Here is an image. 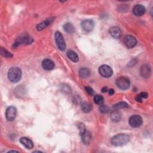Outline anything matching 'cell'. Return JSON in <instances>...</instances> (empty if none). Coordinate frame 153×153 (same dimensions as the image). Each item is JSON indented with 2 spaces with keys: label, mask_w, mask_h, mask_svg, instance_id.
<instances>
[{
  "label": "cell",
  "mask_w": 153,
  "mask_h": 153,
  "mask_svg": "<svg viewBox=\"0 0 153 153\" xmlns=\"http://www.w3.org/2000/svg\"><path fill=\"white\" fill-rule=\"evenodd\" d=\"M66 55L68 57V58L70 60H71L72 61H73L74 62H78L79 60V56L74 51L68 50L66 53Z\"/></svg>",
  "instance_id": "18"
},
{
  "label": "cell",
  "mask_w": 153,
  "mask_h": 153,
  "mask_svg": "<svg viewBox=\"0 0 153 153\" xmlns=\"http://www.w3.org/2000/svg\"><path fill=\"white\" fill-rule=\"evenodd\" d=\"M141 74L144 78H148L151 75V69L150 65L145 64L142 66L141 68Z\"/></svg>",
  "instance_id": "12"
},
{
  "label": "cell",
  "mask_w": 153,
  "mask_h": 153,
  "mask_svg": "<svg viewBox=\"0 0 153 153\" xmlns=\"http://www.w3.org/2000/svg\"><path fill=\"white\" fill-rule=\"evenodd\" d=\"M109 34L113 38H119L121 36V31L120 28L117 26H114L110 29Z\"/></svg>",
  "instance_id": "13"
},
{
  "label": "cell",
  "mask_w": 153,
  "mask_h": 153,
  "mask_svg": "<svg viewBox=\"0 0 153 153\" xmlns=\"http://www.w3.org/2000/svg\"><path fill=\"white\" fill-rule=\"evenodd\" d=\"M52 21H53V19H48L47 20H46L45 21L41 22V23L38 24L37 26V29L38 31H41L44 30L45 28H46L47 26L49 25L52 22Z\"/></svg>",
  "instance_id": "17"
},
{
  "label": "cell",
  "mask_w": 153,
  "mask_h": 153,
  "mask_svg": "<svg viewBox=\"0 0 153 153\" xmlns=\"http://www.w3.org/2000/svg\"><path fill=\"white\" fill-rule=\"evenodd\" d=\"M33 42V39L31 38L30 36H25L22 37H20L18 39L16 40L13 44V47L16 48L18 47L19 45L21 44H26V45H28L31 44Z\"/></svg>",
  "instance_id": "6"
},
{
  "label": "cell",
  "mask_w": 153,
  "mask_h": 153,
  "mask_svg": "<svg viewBox=\"0 0 153 153\" xmlns=\"http://www.w3.org/2000/svg\"><path fill=\"white\" fill-rule=\"evenodd\" d=\"M82 137V141L85 144H89L92 140V135L90 132L87 131L86 130L85 131L84 133L81 135Z\"/></svg>",
  "instance_id": "16"
},
{
  "label": "cell",
  "mask_w": 153,
  "mask_h": 153,
  "mask_svg": "<svg viewBox=\"0 0 153 153\" xmlns=\"http://www.w3.org/2000/svg\"><path fill=\"white\" fill-rule=\"evenodd\" d=\"M114 93V90L113 89H110V90H109V94L110 95H113Z\"/></svg>",
  "instance_id": "32"
},
{
  "label": "cell",
  "mask_w": 153,
  "mask_h": 153,
  "mask_svg": "<svg viewBox=\"0 0 153 153\" xmlns=\"http://www.w3.org/2000/svg\"><path fill=\"white\" fill-rule=\"evenodd\" d=\"M99 74L105 78H109L113 74V69L110 66L107 65H103L99 68Z\"/></svg>",
  "instance_id": "5"
},
{
  "label": "cell",
  "mask_w": 153,
  "mask_h": 153,
  "mask_svg": "<svg viewBox=\"0 0 153 153\" xmlns=\"http://www.w3.org/2000/svg\"><path fill=\"white\" fill-rule=\"evenodd\" d=\"M130 140V137L127 134H120L114 136L111 139V143L114 146H122L127 144Z\"/></svg>",
  "instance_id": "2"
},
{
  "label": "cell",
  "mask_w": 153,
  "mask_h": 153,
  "mask_svg": "<svg viewBox=\"0 0 153 153\" xmlns=\"http://www.w3.org/2000/svg\"><path fill=\"white\" fill-rule=\"evenodd\" d=\"M111 118L114 121H119L121 119V115L118 111H114L111 114Z\"/></svg>",
  "instance_id": "22"
},
{
  "label": "cell",
  "mask_w": 153,
  "mask_h": 153,
  "mask_svg": "<svg viewBox=\"0 0 153 153\" xmlns=\"http://www.w3.org/2000/svg\"><path fill=\"white\" fill-rule=\"evenodd\" d=\"M99 110L102 113H107L109 111V108L106 105H101L99 108Z\"/></svg>",
  "instance_id": "26"
},
{
  "label": "cell",
  "mask_w": 153,
  "mask_h": 153,
  "mask_svg": "<svg viewBox=\"0 0 153 153\" xmlns=\"http://www.w3.org/2000/svg\"><path fill=\"white\" fill-rule=\"evenodd\" d=\"M64 30L66 33L69 34H72L75 32V28L74 26L70 23H65L64 25Z\"/></svg>",
  "instance_id": "21"
},
{
  "label": "cell",
  "mask_w": 153,
  "mask_h": 153,
  "mask_svg": "<svg viewBox=\"0 0 153 153\" xmlns=\"http://www.w3.org/2000/svg\"><path fill=\"white\" fill-rule=\"evenodd\" d=\"M124 44L128 48H131L134 47L136 45L137 41L134 37L127 36L124 38Z\"/></svg>",
  "instance_id": "10"
},
{
  "label": "cell",
  "mask_w": 153,
  "mask_h": 153,
  "mask_svg": "<svg viewBox=\"0 0 153 153\" xmlns=\"http://www.w3.org/2000/svg\"><path fill=\"white\" fill-rule=\"evenodd\" d=\"M108 91V88L107 87H104L102 89V93H105Z\"/></svg>",
  "instance_id": "31"
},
{
  "label": "cell",
  "mask_w": 153,
  "mask_h": 153,
  "mask_svg": "<svg viewBox=\"0 0 153 153\" xmlns=\"http://www.w3.org/2000/svg\"><path fill=\"white\" fill-rule=\"evenodd\" d=\"M129 107L128 104L126 102H121L119 103H117L113 106V108L115 110L118 109H120L122 108H127Z\"/></svg>",
  "instance_id": "23"
},
{
  "label": "cell",
  "mask_w": 153,
  "mask_h": 153,
  "mask_svg": "<svg viewBox=\"0 0 153 153\" xmlns=\"http://www.w3.org/2000/svg\"><path fill=\"white\" fill-rule=\"evenodd\" d=\"M139 95H140V96L142 99H146V98H148V94H147V93H146V92H142Z\"/></svg>",
  "instance_id": "29"
},
{
  "label": "cell",
  "mask_w": 153,
  "mask_h": 153,
  "mask_svg": "<svg viewBox=\"0 0 153 153\" xmlns=\"http://www.w3.org/2000/svg\"><path fill=\"white\" fill-rule=\"evenodd\" d=\"M116 83L117 86L119 87L121 90H127L129 88L130 85V82L128 78L126 77V76H120L119 78H118Z\"/></svg>",
  "instance_id": "3"
},
{
  "label": "cell",
  "mask_w": 153,
  "mask_h": 153,
  "mask_svg": "<svg viewBox=\"0 0 153 153\" xmlns=\"http://www.w3.org/2000/svg\"><path fill=\"white\" fill-rule=\"evenodd\" d=\"M79 75L82 79H86L89 77L90 75V69L86 68H81L79 70Z\"/></svg>",
  "instance_id": "19"
},
{
  "label": "cell",
  "mask_w": 153,
  "mask_h": 153,
  "mask_svg": "<svg viewBox=\"0 0 153 153\" xmlns=\"http://www.w3.org/2000/svg\"><path fill=\"white\" fill-rule=\"evenodd\" d=\"M0 53H1V54L5 58H11L13 56V54L8 52L7 50L4 49L3 47L1 48V50H0Z\"/></svg>",
  "instance_id": "25"
},
{
  "label": "cell",
  "mask_w": 153,
  "mask_h": 153,
  "mask_svg": "<svg viewBox=\"0 0 153 153\" xmlns=\"http://www.w3.org/2000/svg\"><path fill=\"white\" fill-rule=\"evenodd\" d=\"M79 129H80V134H81V135H82L83 133H84L85 131L86 130V128H85V125L83 124V123H80V124L79 125Z\"/></svg>",
  "instance_id": "28"
},
{
  "label": "cell",
  "mask_w": 153,
  "mask_h": 153,
  "mask_svg": "<svg viewBox=\"0 0 153 153\" xmlns=\"http://www.w3.org/2000/svg\"><path fill=\"white\" fill-rule=\"evenodd\" d=\"M129 124L133 127H139L142 124V119L141 117L138 115H134L130 117L129 120Z\"/></svg>",
  "instance_id": "7"
},
{
  "label": "cell",
  "mask_w": 153,
  "mask_h": 153,
  "mask_svg": "<svg viewBox=\"0 0 153 153\" xmlns=\"http://www.w3.org/2000/svg\"><path fill=\"white\" fill-rule=\"evenodd\" d=\"M135 99H136V101L137 102H141L142 101V99L141 98V97L140 96V95H137V96H136Z\"/></svg>",
  "instance_id": "30"
},
{
  "label": "cell",
  "mask_w": 153,
  "mask_h": 153,
  "mask_svg": "<svg viewBox=\"0 0 153 153\" xmlns=\"http://www.w3.org/2000/svg\"><path fill=\"white\" fill-rule=\"evenodd\" d=\"M81 108L82 111H83V112L85 113H88L90 112V111H91L92 109V105H90V104L88 102H83L81 103Z\"/></svg>",
  "instance_id": "20"
},
{
  "label": "cell",
  "mask_w": 153,
  "mask_h": 153,
  "mask_svg": "<svg viewBox=\"0 0 153 153\" xmlns=\"http://www.w3.org/2000/svg\"><path fill=\"white\" fill-rule=\"evenodd\" d=\"M22 72L21 69L18 67H12L8 72V78L12 83H17L22 78Z\"/></svg>",
  "instance_id": "1"
},
{
  "label": "cell",
  "mask_w": 153,
  "mask_h": 153,
  "mask_svg": "<svg viewBox=\"0 0 153 153\" xmlns=\"http://www.w3.org/2000/svg\"><path fill=\"white\" fill-rule=\"evenodd\" d=\"M16 114H17V109L15 107L11 106L8 107L6 110V113H5L7 119L9 121L14 120L16 118Z\"/></svg>",
  "instance_id": "9"
},
{
  "label": "cell",
  "mask_w": 153,
  "mask_h": 153,
  "mask_svg": "<svg viewBox=\"0 0 153 153\" xmlns=\"http://www.w3.org/2000/svg\"><path fill=\"white\" fill-rule=\"evenodd\" d=\"M145 12V7L141 4H137L133 8V13L136 16H141Z\"/></svg>",
  "instance_id": "11"
},
{
  "label": "cell",
  "mask_w": 153,
  "mask_h": 153,
  "mask_svg": "<svg viewBox=\"0 0 153 153\" xmlns=\"http://www.w3.org/2000/svg\"><path fill=\"white\" fill-rule=\"evenodd\" d=\"M17 152V151H10L9 152Z\"/></svg>",
  "instance_id": "33"
},
{
  "label": "cell",
  "mask_w": 153,
  "mask_h": 153,
  "mask_svg": "<svg viewBox=\"0 0 153 153\" xmlns=\"http://www.w3.org/2000/svg\"><path fill=\"white\" fill-rule=\"evenodd\" d=\"M54 37H55L56 43V44L59 48V49L62 51H64L66 49V44L63 36H62V34L60 32L58 31L56 32Z\"/></svg>",
  "instance_id": "4"
},
{
  "label": "cell",
  "mask_w": 153,
  "mask_h": 153,
  "mask_svg": "<svg viewBox=\"0 0 153 153\" xmlns=\"http://www.w3.org/2000/svg\"><path fill=\"white\" fill-rule=\"evenodd\" d=\"M81 26L83 31H85L86 32H90L93 30L95 26V23L92 20L87 19L83 20Z\"/></svg>",
  "instance_id": "8"
},
{
  "label": "cell",
  "mask_w": 153,
  "mask_h": 153,
  "mask_svg": "<svg viewBox=\"0 0 153 153\" xmlns=\"http://www.w3.org/2000/svg\"><path fill=\"white\" fill-rule=\"evenodd\" d=\"M20 142L28 149H32L34 147V144L32 141L28 138H21L20 140Z\"/></svg>",
  "instance_id": "15"
},
{
  "label": "cell",
  "mask_w": 153,
  "mask_h": 153,
  "mask_svg": "<svg viewBox=\"0 0 153 153\" xmlns=\"http://www.w3.org/2000/svg\"><path fill=\"white\" fill-rule=\"evenodd\" d=\"M94 101L96 104L101 105L103 103V98L101 95H97L94 97Z\"/></svg>",
  "instance_id": "24"
},
{
  "label": "cell",
  "mask_w": 153,
  "mask_h": 153,
  "mask_svg": "<svg viewBox=\"0 0 153 153\" xmlns=\"http://www.w3.org/2000/svg\"><path fill=\"white\" fill-rule=\"evenodd\" d=\"M42 66L45 70H52V69L54 68V62L52 60L46 59L42 62Z\"/></svg>",
  "instance_id": "14"
},
{
  "label": "cell",
  "mask_w": 153,
  "mask_h": 153,
  "mask_svg": "<svg viewBox=\"0 0 153 153\" xmlns=\"http://www.w3.org/2000/svg\"><path fill=\"white\" fill-rule=\"evenodd\" d=\"M85 90H86V92L90 96H92L94 94V90H93V89L92 87H90L89 86H86L85 87Z\"/></svg>",
  "instance_id": "27"
}]
</instances>
